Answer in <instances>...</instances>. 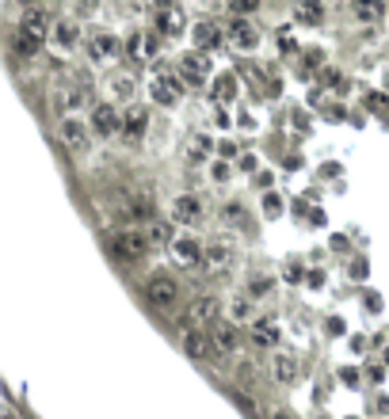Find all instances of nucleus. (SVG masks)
Listing matches in <instances>:
<instances>
[{
	"label": "nucleus",
	"mask_w": 389,
	"mask_h": 419,
	"mask_svg": "<svg viewBox=\"0 0 389 419\" xmlns=\"http://www.w3.org/2000/svg\"><path fill=\"white\" fill-rule=\"evenodd\" d=\"M46 39H50V19H46V12L27 8L19 27H16V34H12V54H16L19 61H31Z\"/></svg>",
	"instance_id": "nucleus-1"
},
{
	"label": "nucleus",
	"mask_w": 389,
	"mask_h": 419,
	"mask_svg": "<svg viewBox=\"0 0 389 419\" xmlns=\"http://www.w3.org/2000/svg\"><path fill=\"white\" fill-rule=\"evenodd\" d=\"M180 297H183V290L168 271H153L145 279V301H149V309L172 312V309H180Z\"/></svg>",
	"instance_id": "nucleus-2"
},
{
	"label": "nucleus",
	"mask_w": 389,
	"mask_h": 419,
	"mask_svg": "<svg viewBox=\"0 0 389 419\" xmlns=\"http://www.w3.org/2000/svg\"><path fill=\"white\" fill-rule=\"evenodd\" d=\"M153 237L145 229H118L115 237H111V252H115V259H123V264H138L141 255L149 252Z\"/></svg>",
	"instance_id": "nucleus-3"
},
{
	"label": "nucleus",
	"mask_w": 389,
	"mask_h": 419,
	"mask_svg": "<svg viewBox=\"0 0 389 419\" xmlns=\"http://www.w3.org/2000/svg\"><path fill=\"white\" fill-rule=\"evenodd\" d=\"M202 259H207V267L214 275H225L233 267V259H237V237H233V233H218L207 244V255H202Z\"/></svg>",
	"instance_id": "nucleus-4"
},
{
	"label": "nucleus",
	"mask_w": 389,
	"mask_h": 419,
	"mask_svg": "<svg viewBox=\"0 0 389 419\" xmlns=\"http://www.w3.org/2000/svg\"><path fill=\"white\" fill-rule=\"evenodd\" d=\"M58 138H61V145H65V149L84 153V149H88V141H92V122L84 115H61Z\"/></svg>",
	"instance_id": "nucleus-5"
},
{
	"label": "nucleus",
	"mask_w": 389,
	"mask_h": 419,
	"mask_svg": "<svg viewBox=\"0 0 389 419\" xmlns=\"http://www.w3.org/2000/svg\"><path fill=\"white\" fill-rule=\"evenodd\" d=\"M180 339H183V351H187L195 362H214L218 354H222V351H218V343H214V336H207L199 324L183 328V332H180Z\"/></svg>",
	"instance_id": "nucleus-6"
},
{
	"label": "nucleus",
	"mask_w": 389,
	"mask_h": 419,
	"mask_svg": "<svg viewBox=\"0 0 389 419\" xmlns=\"http://www.w3.org/2000/svg\"><path fill=\"white\" fill-rule=\"evenodd\" d=\"M153 27H157V34H165V39H176V34L187 31V16H183L180 4H160L157 16H153Z\"/></svg>",
	"instance_id": "nucleus-7"
},
{
	"label": "nucleus",
	"mask_w": 389,
	"mask_h": 419,
	"mask_svg": "<svg viewBox=\"0 0 389 419\" xmlns=\"http://www.w3.org/2000/svg\"><path fill=\"white\" fill-rule=\"evenodd\" d=\"M176 76H180L183 84H195V88L207 84L210 80V61L202 58V50L199 54H183V58L176 61Z\"/></svg>",
	"instance_id": "nucleus-8"
},
{
	"label": "nucleus",
	"mask_w": 389,
	"mask_h": 419,
	"mask_svg": "<svg viewBox=\"0 0 389 419\" xmlns=\"http://www.w3.org/2000/svg\"><path fill=\"white\" fill-rule=\"evenodd\" d=\"M168 214H172L176 222H183V225H199L202 217H207V206H202L199 195H176L172 206H168Z\"/></svg>",
	"instance_id": "nucleus-9"
},
{
	"label": "nucleus",
	"mask_w": 389,
	"mask_h": 419,
	"mask_svg": "<svg viewBox=\"0 0 389 419\" xmlns=\"http://www.w3.org/2000/svg\"><path fill=\"white\" fill-rule=\"evenodd\" d=\"M118 54H123V42H118L111 31L88 34V58L96 61V65H103V61H115Z\"/></svg>",
	"instance_id": "nucleus-10"
},
{
	"label": "nucleus",
	"mask_w": 389,
	"mask_h": 419,
	"mask_svg": "<svg viewBox=\"0 0 389 419\" xmlns=\"http://www.w3.org/2000/svg\"><path fill=\"white\" fill-rule=\"evenodd\" d=\"M88 122H92V133H96V138H115V133L123 130V118H118V111L111 107V103H96Z\"/></svg>",
	"instance_id": "nucleus-11"
},
{
	"label": "nucleus",
	"mask_w": 389,
	"mask_h": 419,
	"mask_svg": "<svg viewBox=\"0 0 389 419\" xmlns=\"http://www.w3.org/2000/svg\"><path fill=\"white\" fill-rule=\"evenodd\" d=\"M225 42H229V46L237 50V54H252V50L260 46V31L237 16V19L229 23V31H225Z\"/></svg>",
	"instance_id": "nucleus-12"
},
{
	"label": "nucleus",
	"mask_w": 389,
	"mask_h": 419,
	"mask_svg": "<svg viewBox=\"0 0 389 419\" xmlns=\"http://www.w3.org/2000/svg\"><path fill=\"white\" fill-rule=\"evenodd\" d=\"M149 96H153V103H160V107H176V99L183 96L180 76H172V73H157V76L149 80Z\"/></svg>",
	"instance_id": "nucleus-13"
},
{
	"label": "nucleus",
	"mask_w": 389,
	"mask_h": 419,
	"mask_svg": "<svg viewBox=\"0 0 389 419\" xmlns=\"http://www.w3.org/2000/svg\"><path fill=\"white\" fill-rule=\"evenodd\" d=\"M168 252H172V259L180 267H195L202 255H207V248H202L195 237H172L168 240Z\"/></svg>",
	"instance_id": "nucleus-14"
},
{
	"label": "nucleus",
	"mask_w": 389,
	"mask_h": 419,
	"mask_svg": "<svg viewBox=\"0 0 389 419\" xmlns=\"http://www.w3.org/2000/svg\"><path fill=\"white\" fill-rule=\"evenodd\" d=\"M50 42L58 54H69V50L81 42V27H76V19H54L50 23Z\"/></svg>",
	"instance_id": "nucleus-15"
},
{
	"label": "nucleus",
	"mask_w": 389,
	"mask_h": 419,
	"mask_svg": "<svg viewBox=\"0 0 389 419\" xmlns=\"http://www.w3.org/2000/svg\"><path fill=\"white\" fill-rule=\"evenodd\" d=\"M210 336H214V343H218V351L222 354H237L240 351V343H244V336H240V328H237V321H218L214 328H210Z\"/></svg>",
	"instance_id": "nucleus-16"
},
{
	"label": "nucleus",
	"mask_w": 389,
	"mask_h": 419,
	"mask_svg": "<svg viewBox=\"0 0 389 419\" xmlns=\"http://www.w3.org/2000/svg\"><path fill=\"white\" fill-rule=\"evenodd\" d=\"M218 312H222V301L210 297V294H202V297H195V305H191V324H199V328H214Z\"/></svg>",
	"instance_id": "nucleus-17"
},
{
	"label": "nucleus",
	"mask_w": 389,
	"mask_h": 419,
	"mask_svg": "<svg viewBox=\"0 0 389 419\" xmlns=\"http://www.w3.org/2000/svg\"><path fill=\"white\" fill-rule=\"evenodd\" d=\"M145 130H149V107H141V103L126 107V115H123V133H126V138L141 141V138H145Z\"/></svg>",
	"instance_id": "nucleus-18"
},
{
	"label": "nucleus",
	"mask_w": 389,
	"mask_h": 419,
	"mask_svg": "<svg viewBox=\"0 0 389 419\" xmlns=\"http://www.w3.org/2000/svg\"><path fill=\"white\" fill-rule=\"evenodd\" d=\"M294 378H298V358L290 351H275L271 354V381L275 385H290Z\"/></svg>",
	"instance_id": "nucleus-19"
},
{
	"label": "nucleus",
	"mask_w": 389,
	"mask_h": 419,
	"mask_svg": "<svg viewBox=\"0 0 389 419\" xmlns=\"http://www.w3.org/2000/svg\"><path fill=\"white\" fill-rule=\"evenodd\" d=\"M386 0H351V16L359 19V23L374 27L378 19H386Z\"/></svg>",
	"instance_id": "nucleus-20"
},
{
	"label": "nucleus",
	"mask_w": 389,
	"mask_h": 419,
	"mask_svg": "<svg viewBox=\"0 0 389 419\" xmlns=\"http://www.w3.org/2000/svg\"><path fill=\"white\" fill-rule=\"evenodd\" d=\"M130 58H138V61H149V58H157V34L153 31H141V34H130Z\"/></svg>",
	"instance_id": "nucleus-21"
},
{
	"label": "nucleus",
	"mask_w": 389,
	"mask_h": 419,
	"mask_svg": "<svg viewBox=\"0 0 389 419\" xmlns=\"http://www.w3.org/2000/svg\"><path fill=\"white\" fill-rule=\"evenodd\" d=\"M225 42V31L218 23H195V46L207 54V50H218Z\"/></svg>",
	"instance_id": "nucleus-22"
},
{
	"label": "nucleus",
	"mask_w": 389,
	"mask_h": 419,
	"mask_svg": "<svg viewBox=\"0 0 389 419\" xmlns=\"http://www.w3.org/2000/svg\"><path fill=\"white\" fill-rule=\"evenodd\" d=\"M294 16L306 27H321L324 23V4L321 0H298V4H294Z\"/></svg>",
	"instance_id": "nucleus-23"
},
{
	"label": "nucleus",
	"mask_w": 389,
	"mask_h": 419,
	"mask_svg": "<svg viewBox=\"0 0 389 419\" xmlns=\"http://www.w3.org/2000/svg\"><path fill=\"white\" fill-rule=\"evenodd\" d=\"M252 343H260V347H275V343H279V328H275L271 321H260L256 328H252Z\"/></svg>",
	"instance_id": "nucleus-24"
},
{
	"label": "nucleus",
	"mask_w": 389,
	"mask_h": 419,
	"mask_svg": "<svg viewBox=\"0 0 389 419\" xmlns=\"http://www.w3.org/2000/svg\"><path fill=\"white\" fill-rule=\"evenodd\" d=\"M81 92H58V99H54V107H58V115H76L81 111Z\"/></svg>",
	"instance_id": "nucleus-25"
},
{
	"label": "nucleus",
	"mask_w": 389,
	"mask_h": 419,
	"mask_svg": "<svg viewBox=\"0 0 389 419\" xmlns=\"http://www.w3.org/2000/svg\"><path fill=\"white\" fill-rule=\"evenodd\" d=\"M229 316L233 321H252V297H244V294H237L229 301Z\"/></svg>",
	"instance_id": "nucleus-26"
},
{
	"label": "nucleus",
	"mask_w": 389,
	"mask_h": 419,
	"mask_svg": "<svg viewBox=\"0 0 389 419\" xmlns=\"http://www.w3.org/2000/svg\"><path fill=\"white\" fill-rule=\"evenodd\" d=\"M107 92L111 96H134V76H126V73H115L111 76V84H107Z\"/></svg>",
	"instance_id": "nucleus-27"
},
{
	"label": "nucleus",
	"mask_w": 389,
	"mask_h": 419,
	"mask_svg": "<svg viewBox=\"0 0 389 419\" xmlns=\"http://www.w3.org/2000/svg\"><path fill=\"white\" fill-rule=\"evenodd\" d=\"M233 378H237V381H252V378H256V366H252L249 358H237V362H233Z\"/></svg>",
	"instance_id": "nucleus-28"
},
{
	"label": "nucleus",
	"mask_w": 389,
	"mask_h": 419,
	"mask_svg": "<svg viewBox=\"0 0 389 419\" xmlns=\"http://www.w3.org/2000/svg\"><path fill=\"white\" fill-rule=\"evenodd\" d=\"M229 12L233 16H252V12H260V0H229Z\"/></svg>",
	"instance_id": "nucleus-29"
},
{
	"label": "nucleus",
	"mask_w": 389,
	"mask_h": 419,
	"mask_svg": "<svg viewBox=\"0 0 389 419\" xmlns=\"http://www.w3.org/2000/svg\"><path fill=\"white\" fill-rule=\"evenodd\" d=\"M279 210H282V198H279V195H264V214L275 217Z\"/></svg>",
	"instance_id": "nucleus-30"
},
{
	"label": "nucleus",
	"mask_w": 389,
	"mask_h": 419,
	"mask_svg": "<svg viewBox=\"0 0 389 419\" xmlns=\"http://www.w3.org/2000/svg\"><path fill=\"white\" fill-rule=\"evenodd\" d=\"M210 149H214V145H210L207 138H195V141H191V153H195V160H202V156H207Z\"/></svg>",
	"instance_id": "nucleus-31"
},
{
	"label": "nucleus",
	"mask_w": 389,
	"mask_h": 419,
	"mask_svg": "<svg viewBox=\"0 0 389 419\" xmlns=\"http://www.w3.org/2000/svg\"><path fill=\"white\" fill-rule=\"evenodd\" d=\"M76 4H81L76 12H81V16H88V12H96V4H100V0H76Z\"/></svg>",
	"instance_id": "nucleus-32"
},
{
	"label": "nucleus",
	"mask_w": 389,
	"mask_h": 419,
	"mask_svg": "<svg viewBox=\"0 0 389 419\" xmlns=\"http://www.w3.org/2000/svg\"><path fill=\"white\" fill-rule=\"evenodd\" d=\"M4 419H16V411H4Z\"/></svg>",
	"instance_id": "nucleus-33"
},
{
	"label": "nucleus",
	"mask_w": 389,
	"mask_h": 419,
	"mask_svg": "<svg viewBox=\"0 0 389 419\" xmlns=\"http://www.w3.org/2000/svg\"><path fill=\"white\" fill-rule=\"evenodd\" d=\"M19 4H27V8H31V4H34V0H19Z\"/></svg>",
	"instance_id": "nucleus-34"
},
{
	"label": "nucleus",
	"mask_w": 389,
	"mask_h": 419,
	"mask_svg": "<svg viewBox=\"0 0 389 419\" xmlns=\"http://www.w3.org/2000/svg\"><path fill=\"white\" fill-rule=\"evenodd\" d=\"M386 23H389V12H386Z\"/></svg>",
	"instance_id": "nucleus-35"
}]
</instances>
